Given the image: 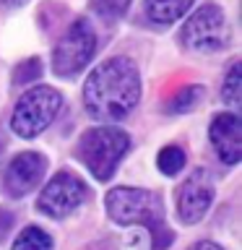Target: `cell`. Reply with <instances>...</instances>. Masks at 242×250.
<instances>
[{
	"label": "cell",
	"instance_id": "obj_1",
	"mask_svg": "<svg viewBox=\"0 0 242 250\" xmlns=\"http://www.w3.org/2000/svg\"><path fill=\"white\" fill-rule=\"evenodd\" d=\"M141 99L138 65L125 55L99 62L83 83L86 112L97 120H122Z\"/></svg>",
	"mask_w": 242,
	"mask_h": 250
},
{
	"label": "cell",
	"instance_id": "obj_2",
	"mask_svg": "<svg viewBox=\"0 0 242 250\" xmlns=\"http://www.w3.org/2000/svg\"><path fill=\"white\" fill-rule=\"evenodd\" d=\"M107 214L115 219L117 224L133 227H148L154 237V250H167L175 240V234L167 227L164 219V203L156 193L141 190V188H112L107 193Z\"/></svg>",
	"mask_w": 242,
	"mask_h": 250
},
{
	"label": "cell",
	"instance_id": "obj_3",
	"mask_svg": "<svg viewBox=\"0 0 242 250\" xmlns=\"http://www.w3.org/2000/svg\"><path fill=\"white\" fill-rule=\"evenodd\" d=\"M130 148L128 133L120 128H89L78 138V159L86 164L97 180H109L117 164L122 162L125 151Z\"/></svg>",
	"mask_w": 242,
	"mask_h": 250
},
{
	"label": "cell",
	"instance_id": "obj_4",
	"mask_svg": "<svg viewBox=\"0 0 242 250\" xmlns=\"http://www.w3.org/2000/svg\"><path fill=\"white\" fill-rule=\"evenodd\" d=\"M62 107L60 91L52 86H34L21 94L11 115V130L21 138H34L42 130L50 128V123L58 117Z\"/></svg>",
	"mask_w": 242,
	"mask_h": 250
},
{
	"label": "cell",
	"instance_id": "obj_5",
	"mask_svg": "<svg viewBox=\"0 0 242 250\" xmlns=\"http://www.w3.org/2000/svg\"><path fill=\"white\" fill-rule=\"evenodd\" d=\"M180 39L187 50L195 52H219L232 42V29L224 11L216 3H203L190 19L185 21Z\"/></svg>",
	"mask_w": 242,
	"mask_h": 250
},
{
	"label": "cell",
	"instance_id": "obj_6",
	"mask_svg": "<svg viewBox=\"0 0 242 250\" xmlns=\"http://www.w3.org/2000/svg\"><path fill=\"white\" fill-rule=\"evenodd\" d=\"M97 52V31L86 19H78L68 26V31L60 37V42L52 50V68L62 78H70L91 62Z\"/></svg>",
	"mask_w": 242,
	"mask_h": 250
},
{
	"label": "cell",
	"instance_id": "obj_7",
	"mask_svg": "<svg viewBox=\"0 0 242 250\" xmlns=\"http://www.w3.org/2000/svg\"><path fill=\"white\" fill-rule=\"evenodd\" d=\"M86 195H89V188H86L81 177L70 175V172H58L44 185V190L39 193L37 208L52 219H62V216L73 214L86 201Z\"/></svg>",
	"mask_w": 242,
	"mask_h": 250
},
{
	"label": "cell",
	"instance_id": "obj_8",
	"mask_svg": "<svg viewBox=\"0 0 242 250\" xmlns=\"http://www.w3.org/2000/svg\"><path fill=\"white\" fill-rule=\"evenodd\" d=\"M214 201V183L208 169L195 167L177 188V216L182 224H195L206 216V211Z\"/></svg>",
	"mask_w": 242,
	"mask_h": 250
},
{
	"label": "cell",
	"instance_id": "obj_9",
	"mask_svg": "<svg viewBox=\"0 0 242 250\" xmlns=\"http://www.w3.org/2000/svg\"><path fill=\"white\" fill-rule=\"evenodd\" d=\"M44 172H47L44 154H39V151H21V154H16L11 159V164H8L3 185H5L8 195H13V198H23V195L31 193L39 183H42Z\"/></svg>",
	"mask_w": 242,
	"mask_h": 250
},
{
	"label": "cell",
	"instance_id": "obj_10",
	"mask_svg": "<svg viewBox=\"0 0 242 250\" xmlns=\"http://www.w3.org/2000/svg\"><path fill=\"white\" fill-rule=\"evenodd\" d=\"M208 138L214 144L219 159L224 164H237L242 159V120L237 112H219L211 120Z\"/></svg>",
	"mask_w": 242,
	"mask_h": 250
},
{
	"label": "cell",
	"instance_id": "obj_11",
	"mask_svg": "<svg viewBox=\"0 0 242 250\" xmlns=\"http://www.w3.org/2000/svg\"><path fill=\"white\" fill-rule=\"evenodd\" d=\"M193 0H146V13L154 23H175Z\"/></svg>",
	"mask_w": 242,
	"mask_h": 250
},
{
	"label": "cell",
	"instance_id": "obj_12",
	"mask_svg": "<svg viewBox=\"0 0 242 250\" xmlns=\"http://www.w3.org/2000/svg\"><path fill=\"white\" fill-rule=\"evenodd\" d=\"M222 99L232 109L240 107V102H242V62L240 60H234L229 70H226L224 83H222Z\"/></svg>",
	"mask_w": 242,
	"mask_h": 250
},
{
	"label": "cell",
	"instance_id": "obj_13",
	"mask_svg": "<svg viewBox=\"0 0 242 250\" xmlns=\"http://www.w3.org/2000/svg\"><path fill=\"white\" fill-rule=\"evenodd\" d=\"M13 250H52V237L42 227H26L13 240Z\"/></svg>",
	"mask_w": 242,
	"mask_h": 250
},
{
	"label": "cell",
	"instance_id": "obj_14",
	"mask_svg": "<svg viewBox=\"0 0 242 250\" xmlns=\"http://www.w3.org/2000/svg\"><path fill=\"white\" fill-rule=\"evenodd\" d=\"M185 162H187V156L182 151V146H164L159 151V156H156V167H159L167 177L180 175L185 167Z\"/></svg>",
	"mask_w": 242,
	"mask_h": 250
},
{
	"label": "cell",
	"instance_id": "obj_15",
	"mask_svg": "<svg viewBox=\"0 0 242 250\" xmlns=\"http://www.w3.org/2000/svg\"><path fill=\"white\" fill-rule=\"evenodd\" d=\"M203 99V86H185L167 102V112H190Z\"/></svg>",
	"mask_w": 242,
	"mask_h": 250
},
{
	"label": "cell",
	"instance_id": "obj_16",
	"mask_svg": "<svg viewBox=\"0 0 242 250\" xmlns=\"http://www.w3.org/2000/svg\"><path fill=\"white\" fill-rule=\"evenodd\" d=\"M39 76H42V60L29 58V60H23L21 65L13 70V83H31Z\"/></svg>",
	"mask_w": 242,
	"mask_h": 250
},
{
	"label": "cell",
	"instance_id": "obj_17",
	"mask_svg": "<svg viewBox=\"0 0 242 250\" xmlns=\"http://www.w3.org/2000/svg\"><path fill=\"white\" fill-rule=\"evenodd\" d=\"M91 5L101 19H120L128 11L130 0H91Z\"/></svg>",
	"mask_w": 242,
	"mask_h": 250
},
{
	"label": "cell",
	"instance_id": "obj_18",
	"mask_svg": "<svg viewBox=\"0 0 242 250\" xmlns=\"http://www.w3.org/2000/svg\"><path fill=\"white\" fill-rule=\"evenodd\" d=\"M187 250H224L222 245H216V242H208V240H203V242H195L193 248H187Z\"/></svg>",
	"mask_w": 242,
	"mask_h": 250
},
{
	"label": "cell",
	"instance_id": "obj_19",
	"mask_svg": "<svg viewBox=\"0 0 242 250\" xmlns=\"http://www.w3.org/2000/svg\"><path fill=\"white\" fill-rule=\"evenodd\" d=\"M0 3H5V5H23V3H29V0H0Z\"/></svg>",
	"mask_w": 242,
	"mask_h": 250
}]
</instances>
